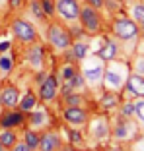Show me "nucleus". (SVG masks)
<instances>
[{
  "label": "nucleus",
  "instance_id": "obj_1",
  "mask_svg": "<svg viewBox=\"0 0 144 151\" xmlns=\"http://www.w3.org/2000/svg\"><path fill=\"white\" fill-rule=\"evenodd\" d=\"M86 142L94 147H103L111 142V116L107 112H92L88 124L84 126Z\"/></svg>",
  "mask_w": 144,
  "mask_h": 151
},
{
  "label": "nucleus",
  "instance_id": "obj_2",
  "mask_svg": "<svg viewBox=\"0 0 144 151\" xmlns=\"http://www.w3.org/2000/svg\"><path fill=\"white\" fill-rule=\"evenodd\" d=\"M129 76H131V64L127 62V60H121V58H113V60L105 62L101 89L121 93L127 80H129Z\"/></svg>",
  "mask_w": 144,
  "mask_h": 151
},
{
  "label": "nucleus",
  "instance_id": "obj_3",
  "mask_svg": "<svg viewBox=\"0 0 144 151\" xmlns=\"http://www.w3.org/2000/svg\"><path fill=\"white\" fill-rule=\"evenodd\" d=\"M140 134V126L135 118H125V116L115 114L111 118V142L115 145L123 147L125 143H131Z\"/></svg>",
  "mask_w": 144,
  "mask_h": 151
},
{
  "label": "nucleus",
  "instance_id": "obj_4",
  "mask_svg": "<svg viewBox=\"0 0 144 151\" xmlns=\"http://www.w3.org/2000/svg\"><path fill=\"white\" fill-rule=\"evenodd\" d=\"M82 76L86 80V87L90 89H101V81H103V70H105V62L97 54H88V56L78 62Z\"/></svg>",
  "mask_w": 144,
  "mask_h": 151
},
{
  "label": "nucleus",
  "instance_id": "obj_5",
  "mask_svg": "<svg viewBox=\"0 0 144 151\" xmlns=\"http://www.w3.org/2000/svg\"><path fill=\"white\" fill-rule=\"evenodd\" d=\"M59 91H60V80L57 72H47L45 80L37 83V97H39V103L51 107L53 103L59 101Z\"/></svg>",
  "mask_w": 144,
  "mask_h": 151
},
{
  "label": "nucleus",
  "instance_id": "obj_6",
  "mask_svg": "<svg viewBox=\"0 0 144 151\" xmlns=\"http://www.w3.org/2000/svg\"><path fill=\"white\" fill-rule=\"evenodd\" d=\"M111 33L121 43H132V41L136 43L140 35V27L132 18H115L111 25Z\"/></svg>",
  "mask_w": 144,
  "mask_h": 151
},
{
  "label": "nucleus",
  "instance_id": "obj_7",
  "mask_svg": "<svg viewBox=\"0 0 144 151\" xmlns=\"http://www.w3.org/2000/svg\"><path fill=\"white\" fill-rule=\"evenodd\" d=\"M47 43L53 47V50L57 52H64L66 49H70L72 45V35L68 31V27H64L63 23L53 22L47 25Z\"/></svg>",
  "mask_w": 144,
  "mask_h": 151
},
{
  "label": "nucleus",
  "instance_id": "obj_8",
  "mask_svg": "<svg viewBox=\"0 0 144 151\" xmlns=\"http://www.w3.org/2000/svg\"><path fill=\"white\" fill-rule=\"evenodd\" d=\"M78 23L84 29L86 35H97L101 31V16H99L97 8L90 4L80 6V16H78Z\"/></svg>",
  "mask_w": 144,
  "mask_h": 151
},
{
  "label": "nucleus",
  "instance_id": "obj_9",
  "mask_svg": "<svg viewBox=\"0 0 144 151\" xmlns=\"http://www.w3.org/2000/svg\"><path fill=\"white\" fill-rule=\"evenodd\" d=\"M10 31L16 37V41H20L22 45H31L39 39V33H37L35 25L23 18H14L12 23H10Z\"/></svg>",
  "mask_w": 144,
  "mask_h": 151
},
{
  "label": "nucleus",
  "instance_id": "obj_10",
  "mask_svg": "<svg viewBox=\"0 0 144 151\" xmlns=\"http://www.w3.org/2000/svg\"><path fill=\"white\" fill-rule=\"evenodd\" d=\"M53 114H51L49 107L47 105H43V103H39L33 111H29L25 114V126H29V128L33 130H45L49 128V126H53Z\"/></svg>",
  "mask_w": 144,
  "mask_h": 151
},
{
  "label": "nucleus",
  "instance_id": "obj_11",
  "mask_svg": "<svg viewBox=\"0 0 144 151\" xmlns=\"http://www.w3.org/2000/svg\"><path fill=\"white\" fill-rule=\"evenodd\" d=\"M92 112L88 107H60V120L64 126H72V128H84L90 120Z\"/></svg>",
  "mask_w": 144,
  "mask_h": 151
},
{
  "label": "nucleus",
  "instance_id": "obj_12",
  "mask_svg": "<svg viewBox=\"0 0 144 151\" xmlns=\"http://www.w3.org/2000/svg\"><path fill=\"white\" fill-rule=\"evenodd\" d=\"M55 14H59V18L70 25L78 23L80 4H78V0H55Z\"/></svg>",
  "mask_w": 144,
  "mask_h": 151
},
{
  "label": "nucleus",
  "instance_id": "obj_13",
  "mask_svg": "<svg viewBox=\"0 0 144 151\" xmlns=\"http://www.w3.org/2000/svg\"><path fill=\"white\" fill-rule=\"evenodd\" d=\"M63 142H64V138H63V134L59 132V128L49 126V128L41 130L39 151H57L60 145H63Z\"/></svg>",
  "mask_w": 144,
  "mask_h": 151
},
{
  "label": "nucleus",
  "instance_id": "obj_14",
  "mask_svg": "<svg viewBox=\"0 0 144 151\" xmlns=\"http://www.w3.org/2000/svg\"><path fill=\"white\" fill-rule=\"evenodd\" d=\"M25 62L29 64V68H31L33 72H39L45 68V47L41 43H31V45H27V49H25Z\"/></svg>",
  "mask_w": 144,
  "mask_h": 151
},
{
  "label": "nucleus",
  "instance_id": "obj_15",
  "mask_svg": "<svg viewBox=\"0 0 144 151\" xmlns=\"http://www.w3.org/2000/svg\"><path fill=\"white\" fill-rule=\"evenodd\" d=\"M25 126V112L20 109H2L0 111V128L20 130Z\"/></svg>",
  "mask_w": 144,
  "mask_h": 151
},
{
  "label": "nucleus",
  "instance_id": "obj_16",
  "mask_svg": "<svg viewBox=\"0 0 144 151\" xmlns=\"http://www.w3.org/2000/svg\"><path fill=\"white\" fill-rule=\"evenodd\" d=\"M20 89L12 81H4L0 85V101H2V109H18L20 103Z\"/></svg>",
  "mask_w": 144,
  "mask_h": 151
},
{
  "label": "nucleus",
  "instance_id": "obj_17",
  "mask_svg": "<svg viewBox=\"0 0 144 151\" xmlns=\"http://www.w3.org/2000/svg\"><path fill=\"white\" fill-rule=\"evenodd\" d=\"M123 97H129V99H136V97H144V76L138 74H132L129 76L125 87L121 91Z\"/></svg>",
  "mask_w": 144,
  "mask_h": 151
},
{
  "label": "nucleus",
  "instance_id": "obj_18",
  "mask_svg": "<svg viewBox=\"0 0 144 151\" xmlns=\"http://www.w3.org/2000/svg\"><path fill=\"white\" fill-rule=\"evenodd\" d=\"M121 99H123L121 93L101 89V95H99V99H97V109H99V112H107V114L115 112V111H117V107H119V103H121Z\"/></svg>",
  "mask_w": 144,
  "mask_h": 151
},
{
  "label": "nucleus",
  "instance_id": "obj_19",
  "mask_svg": "<svg viewBox=\"0 0 144 151\" xmlns=\"http://www.w3.org/2000/svg\"><path fill=\"white\" fill-rule=\"evenodd\" d=\"M94 54H97L103 62H109L113 58H117L119 56V41L115 39V37H103L101 47H99Z\"/></svg>",
  "mask_w": 144,
  "mask_h": 151
},
{
  "label": "nucleus",
  "instance_id": "obj_20",
  "mask_svg": "<svg viewBox=\"0 0 144 151\" xmlns=\"http://www.w3.org/2000/svg\"><path fill=\"white\" fill-rule=\"evenodd\" d=\"M64 139H66L70 145L78 147V149H84L88 145L86 142V134H84V128H72V126H64Z\"/></svg>",
  "mask_w": 144,
  "mask_h": 151
},
{
  "label": "nucleus",
  "instance_id": "obj_21",
  "mask_svg": "<svg viewBox=\"0 0 144 151\" xmlns=\"http://www.w3.org/2000/svg\"><path fill=\"white\" fill-rule=\"evenodd\" d=\"M86 101L88 95L84 91H72V93L60 95L57 103H60V107H86Z\"/></svg>",
  "mask_w": 144,
  "mask_h": 151
},
{
  "label": "nucleus",
  "instance_id": "obj_22",
  "mask_svg": "<svg viewBox=\"0 0 144 151\" xmlns=\"http://www.w3.org/2000/svg\"><path fill=\"white\" fill-rule=\"evenodd\" d=\"M68 50H70L72 58H74L76 62H82V60H84V58L90 54V41H86L84 37H80V39H74Z\"/></svg>",
  "mask_w": 144,
  "mask_h": 151
},
{
  "label": "nucleus",
  "instance_id": "obj_23",
  "mask_svg": "<svg viewBox=\"0 0 144 151\" xmlns=\"http://www.w3.org/2000/svg\"><path fill=\"white\" fill-rule=\"evenodd\" d=\"M39 136H41L39 130H33V128H29V126H23L22 134H20V139H22L31 151H39Z\"/></svg>",
  "mask_w": 144,
  "mask_h": 151
},
{
  "label": "nucleus",
  "instance_id": "obj_24",
  "mask_svg": "<svg viewBox=\"0 0 144 151\" xmlns=\"http://www.w3.org/2000/svg\"><path fill=\"white\" fill-rule=\"evenodd\" d=\"M39 105V97H37V93L33 91V89H27L25 93L20 95V103H18V109L20 111H23L27 114L29 111H33V109Z\"/></svg>",
  "mask_w": 144,
  "mask_h": 151
},
{
  "label": "nucleus",
  "instance_id": "obj_25",
  "mask_svg": "<svg viewBox=\"0 0 144 151\" xmlns=\"http://www.w3.org/2000/svg\"><path fill=\"white\" fill-rule=\"evenodd\" d=\"M14 66H16V58H14V52L8 50V52L0 54V78H8L14 72Z\"/></svg>",
  "mask_w": 144,
  "mask_h": 151
},
{
  "label": "nucleus",
  "instance_id": "obj_26",
  "mask_svg": "<svg viewBox=\"0 0 144 151\" xmlns=\"http://www.w3.org/2000/svg\"><path fill=\"white\" fill-rule=\"evenodd\" d=\"M18 139H20L18 130H14V128H0V145L12 149V147L18 143Z\"/></svg>",
  "mask_w": 144,
  "mask_h": 151
},
{
  "label": "nucleus",
  "instance_id": "obj_27",
  "mask_svg": "<svg viewBox=\"0 0 144 151\" xmlns=\"http://www.w3.org/2000/svg\"><path fill=\"white\" fill-rule=\"evenodd\" d=\"M78 70H80V68H78V62H64L63 66L59 68L57 76H59V80H60V81H66V80H70V78L76 74Z\"/></svg>",
  "mask_w": 144,
  "mask_h": 151
},
{
  "label": "nucleus",
  "instance_id": "obj_28",
  "mask_svg": "<svg viewBox=\"0 0 144 151\" xmlns=\"http://www.w3.org/2000/svg\"><path fill=\"white\" fill-rule=\"evenodd\" d=\"M135 120L138 122L140 128H144V97L135 99Z\"/></svg>",
  "mask_w": 144,
  "mask_h": 151
},
{
  "label": "nucleus",
  "instance_id": "obj_29",
  "mask_svg": "<svg viewBox=\"0 0 144 151\" xmlns=\"http://www.w3.org/2000/svg\"><path fill=\"white\" fill-rule=\"evenodd\" d=\"M29 12H31V16L37 22H45L47 19L45 12H43V8H41V4H39V0H29Z\"/></svg>",
  "mask_w": 144,
  "mask_h": 151
},
{
  "label": "nucleus",
  "instance_id": "obj_30",
  "mask_svg": "<svg viewBox=\"0 0 144 151\" xmlns=\"http://www.w3.org/2000/svg\"><path fill=\"white\" fill-rule=\"evenodd\" d=\"M131 16H132V19L138 23V27L144 31V4H135L132 6L131 8Z\"/></svg>",
  "mask_w": 144,
  "mask_h": 151
},
{
  "label": "nucleus",
  "instance_id": "obj_31",
  "mask_svg": "<svg viewBox=\"0 0 144 151\" xmlns=\"http://www.w3.org/2000/svg\"><path fill=\"white\" fill-rule=\"evenodd\" d=\"M131 72H132V74H138V76H144V56H142V54H138V56L132 60Z\"/></svg>",
  "mask_w": 144,
  "mask_h": 151
},
{
  "label": "nucleus",
  "instance_id": "obj_32",
  "mask_svg": "<svg viewBox=\"0 0 144 151\" xmlns=\"http://www.w3.org/2000/svg\"><path fill=\"white\" fill-rule=\"evenodd\" d=\"M39 4H41V8H43L47 18H53L55 16V0H39Z\"/></svg>",
  "mask_w": 144,
  "mask_h": 151
},
{
  "label": "nucleus",
  "instance_id": "obj_33",
  "mask_svg": "<svg viewBox=\"0 0 144 151\" xmlns=\"http://www.w3.org/2000/svg\"><path fill=\"white\" fill-rule=\"evenodd\" d=\"M25 2H27V0H8V6H10V10L16 12V10H20Z\"/></svg>",
  "mask_w": 144,
  "mask_h": 151
},
{
  "label": "nucleus",
  "instance_id": "obj_34",
  "mask_svg": "<svg viewBox=\"0 0 144 151\" xmlns=\"http://www.w3.org/2000/svg\"><path fill=\"white\" fill-rule=\"evenodd\" d=\"M10 151H31V149H29V147H27L25 143L22 142V139H18V143H16V145H14Z\"/></svg>",
  "mask_w": 144,
  "mask_h": 151
},
{
  "label": "nucleus",
  "instance_id": "obj_35",
  "mask_svg": "<svg viewBox=\"0 0 144 151\" xmlns=\"http://www.w3.org/2000/svg\"><path fill=\"white\" fill-rule=\"evenodd\" d=\"M12 50V41H0V54Z\"/></svg>",
  "mask_w": 144,
  "mask_h": 151
},
{
  "label": "nucleus",
  "instance_id": "obj_36",
  "mask_svg": "<svg viewBox=\"0 0 144 151\" xmlns=\"http://www.w3.org/2000/svg\"><path fill=\"white\" fill-rule=\"evenodd\" d=\"M86 4H90V6H94V8H103V4H105V0H84Z\"/></svg>",
  "mask_w": 144,
  "mask_h": 151
},
{
  "label": "nucleus",
  "instance_id": "obj_37",
  "mask_svg": "<svg viewBox=\"0 0 144 151\" xmlns=\"http://www.w3.org/2000/svg\"><path fill=\"white\" fill-rule=\"evenodd\" d=\"M57 151H80V149H78V147H74V145H70L68 142H63V145H60Z\"/></svg>",
  "mask_w": 144,
  "mask_h": 151
},
{
  "label": "nucleus",
  "instance_id": "obj_38",
  "mask_svg": "<svg viewBox=\"0 0 144 151\" xmlns=\"http://www.w3.org/2000/svg\"><path fill=\"white\" fill-rule=\"evenodd\" d=\"M99 151H123V149H121V147H117V145H111V142H109L107 145L99 147Z\"/></svg>",
  "mask_w": 144,
  "mask_h": 151
},
{
  "label": "nucleus",
  "instance_id": "obj_39",
  "mask_svg": "<svg viewBox=\"0 0 144 151\" xmlns=\"http://www.w3.org/2000/svg\"><path fill=\"white\" fill-rule=\"evenodd\" d=\"M0 151H10L8 147H4V145H0Z\"/></svg>",
  "mask_w": 144,
  "mask_h": 151
},
{
  "label": "nucleus",
  "instance_id": "obj_40",
  "mask_svg": "<svg viewBox=\"0 0 144 151\" xmlns=\"http://www.w3.org/2000/svg\"><path fill=\"white\" fill-rule=\"evenodd\" d=\"M4 4H8V0H0V6H4Z\"/></svg>",
  "mask_w": 144,
  "mask_h": 151
},
{
  "label": "nucleus",
  "instance_id": "obj_41",
  "mask_svg": "<svg viewBox=\"0 0 144 151\" xmlns=\"http://www.w3.org/2000/svg\"><path fill=\"white\" fill-rule=\"evenodd\" d=\"M0 111H2V101H0Z\"/></svg>",
  "mask_w": 144,
  "mask_h": 151
}]
</instances>
